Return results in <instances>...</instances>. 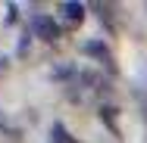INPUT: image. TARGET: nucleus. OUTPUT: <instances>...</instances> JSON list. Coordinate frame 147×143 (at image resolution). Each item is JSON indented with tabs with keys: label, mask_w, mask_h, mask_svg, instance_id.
I'll return each instance as SVG.
<instances>
[{
	"label": "nucleus",
	"mask_w": 147,
	"mask_h": 143,
	"mask_svg": "<svg viewBox=\"0 0 147 143\" xmlns=\"http://www.w3.org/2000/svg\"><path fill=\"white\" fill-rule=\"evenodd\" d=\"M113 112H116L113 106H107V109L100 106V118H107V124H110V131H113V134H119V128H116V118H113Z\"/></svg>",
	"instance_id": "39448f33"
},
{
	"label": "nucleus",
	"mask_w": 147,
	"mask_h": 143,
	"mask_svg": "<svg viewBox=\"0 0 147 143\" xmlns=\"http://www.w3.org/2000/svg\"><path fill=\"white\" fill-rule=\"evenodd\" d=\"M82 53H85V56H94L100 65H107L110 75H116V59H113L110 47H107L103 41H88V44H82Z\"/></svg>",
	"instance_id": "f257e3e1"
},
{
	"label": "nucleus",
	"mask_w": 147,
	"mask_h": 143,
	"mask_svg": "<svg viewBox=\"0 0 147 143\" xmlns=\"http://www.w3.org/2000/svg\"><path fill=\"white\" fill-rule=\"evenodd\" d=\"M47 143H82V140H75V137H72V134L57 121V124L50 128V140H47Z\"/></svg>",
	"instance_id": "20e7f679"
},
{
	"label": "nucleus",
	"mask_w": 147,
	"mask_h": 143,
	"mask_svg": "<svg viewBox=\"0 0 147 143\" xmlns=\"http://www.w3.org/2000/svg\"><path fill=\"white\" fill-rule=\"evenodd\" d=\"M31 31H34V37H41V41H47V44H53L59 37V25L53 22V16H44V13L31 16Z\"/></svg>",
	"instance_id": "f03ea898"
},
{
	"label": "nucleus",
	"mask_w": 147,
	"mask_h": 143,
	"mask_svg": "<svg viewBox=\"0 0 147 143\" xmlns=\"http://www.w3.org/2000/svg\"><path fill=\"white\" fill-rule=\"evenodd\" d=\"M59 13H63V19H66L69 25H78V22L85 19V3L66 0V3H59Z\"/></svg>",
	"instance_id": "7ed1b4c3"
}]
</instances>
